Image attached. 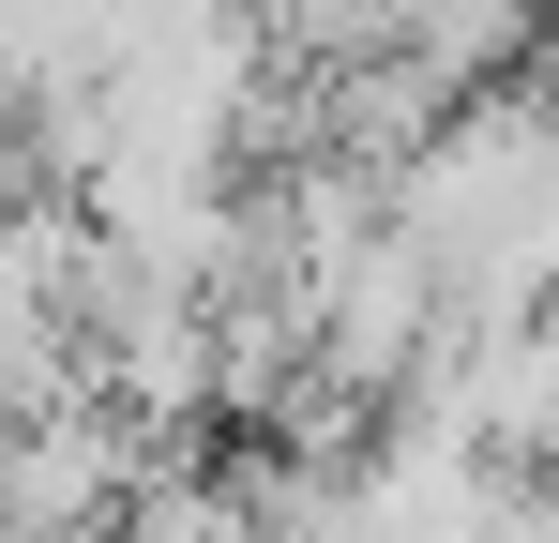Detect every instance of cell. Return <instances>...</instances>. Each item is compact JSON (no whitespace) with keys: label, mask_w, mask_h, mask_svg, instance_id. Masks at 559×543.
I'll return each mask as SVG.
<instances>
[{"label":"cell","mask_w":559,"mask_h":543,"mask_svg":"<svg viewBox=\"0 0 559 543\" xmlns=\"http://www.w3.org/2000/svg\"><path fill=\"white\" fill-rule=\"evenodd\" d=\"M121 468H136V438L106 423L92 393H46V408H15V468H0V529L92 543L106 514H121Z\"/></svg>","instance_id":"6da1fadb"}]
</instances>
